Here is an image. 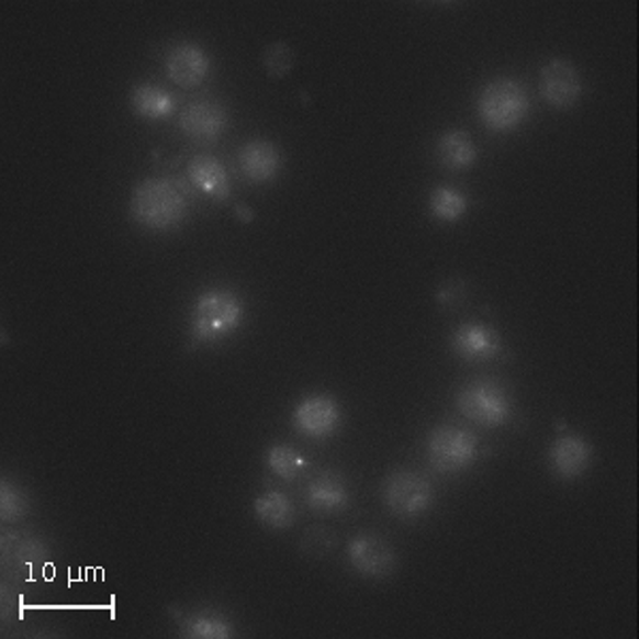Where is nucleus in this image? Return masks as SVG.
<instances>
[{
	"label": "nucleus",
	"instance_id": "nucleus-26",
	"mask_svg": "<svg viewBox=\"0 0 639 639\" xmlns=\"http://www.w3.org/2000/svg\"><path fill=\"white\" fill-rule=\"evenodd\" d=\"M437 299L441 301V305H459L462 301V285L461 284H448L444 285L437 294Z\"/></svg>",
	"mask_w": 639,
	"mask_h": 639
},
{
	"label": "nucleus",
	"instance_id": "nucleus-12",
	"mask_svg": "<svg viewBox=\"0 0 639 639\" xmlns=\"http://www.w3.org/2000/svg\"><path fill=\"white\" fill-rule=\"evenodd\" d=\"M210 67H212L210 56L205 54L203 47L194 43H179L167 54V72L183 88L199 86L208 77Z\"/></svg>",
	"mask_w": 639,
	"mask_h": 639
},
{
	"label": "nucleus",
	"instance_id": "nucleus-19",
	"mask_svg": "<svg viewBox=\"0 0 639 639\" xmlns=\"http://www.w3.org/2000/svg\"><path fill=\"white\" fill-rule=\"evenodd\" d=\"M256 518L269 529H288L294 523L292 501L280 491H269L254 501Z\"/></svg>",
	"mask_w": 639,
	"mask_h": 639
},
{
	"label": "nucleus",
	"instance_id": "nucleus-4",
	"mask_svg": "<svg viewBox=\"0 0 639 639\" xmlns=\"http://www.w3.org/2000/svg\"><path fill=\"white\" fill-rule=\"evenodd\" d=\"M430 467L439 473H459L473 464L480 452L478 437L467 428L441 425L430 430L426 441Z\"/></svg>",
	"mask_w": 639,
	"mask_h": 639
},
{
	"label": "nucleus",
	"instance_id": "nucleus-21",
	"mask_svg": "<svg viewBox=\"0 0 639 639\" xmlns=\"http://www.w3.org/2000/svg\"><path fill=\"white\" fill-rule=\"evenodd\" d=\"M267 464L276 475H280L284 480H294L303 473V469L307 467V461L292 446H273L267 452Z\"/></svg>",
	"mask_w": 639,
	"mask_h": 639
},
{
	"label": "nucleus",
	"instance_id": "nucleus-17",
	"mask_svg": "<svg viewBox=\"0 0 639 639\" xmlns=\"http://www.w3.org/2000/svg\"><path fill=\"white\" fill-rule=\"evenodd\" d=\"M437 156H439L444 167L461 171L475 162L478 149H475V143L471 142V137L464 131H448L439 137Z\"/></svg>",
	"mask_w": 639,
	"mask_h": 639
},
{
	"label": "nucleus",
	"instance_id": "nucleus-15",
	"mask_svg": "<svg viewBox=\"0 0 639 639\" xmlns=\"http://www.w3.org/2000/svg\"><path fill=\"white\" fill-rule=\"evenodd\" d=\"M307 505L320 514H337L350 505V491L339 473L324 471L314 478L305 493Z\"/></svg>",
	"mask_w": 639,
	"mask_h": 639
},
{
	"label": "nucleus",
	"instance_id": "nucleus-3",
	"mask_svg": "<svg viewBox=\"0 0 639 639\" xmlns=\"http://www.w3.org/2000/svg\"><path fill=\"white\" fill-rule=\"evenodd\" d=\"M529 94L516 79H495L484 86L478 111L482 122L497 133L514 131L529 113Z\"/></svg>",
	"mask_w": 639,
	"mask_h": 639
},
{
	"label": "nucleus",
	"instance_id": "nucleus-24",
	"mask_svg": "<svg viewBox=\"0 0 639 639\" xmlns=\"http://www.w3.org/2000/svg\"><path fill=\"white\" fill-rule=\"evenodd\" d=\"M265 65H267V71L276 77H282L285 72L290 71L292 67V52L285 43H276L271 45L267 52H265Z\"/></svg>",
	"mask_w": 639,
	"mask_h": 639
},
{
	"label": "nucleus",
	"instance_id": "nucleus-14",
	"mask_svg": "<svg viewBox=\"0 0 639 639\" xmlns=\"http://www.w3.org/2000/svg\"><path fill=\"white\" fill-rule=\"evenodd\" d=\"M548 459L552 471L559 478L573 480L588 469L593 459V448L580 435H563L552 444Z\"/></svg>",
	"mask_w": 639,
	"mask_h": 639
},
{
	"label": "nucleus",
	"instance_id": "nucleus-2",
	"mask_svg": "<svg viewBox=\"0 0 639 639\" xmlns=\"http://www.w3.org/2000/svg\"><path fill=\"white\" fill-rule=\"evenodd\" d=\"M246 310L239 294L233 290H208L192 307V337L199 344H215L231 337L244 322Z\"/></svg>",
	"mask_w": 639,
	"mask_h": 639
},
{
	"label": "nucleus",
	"instance_id": "nucleus-22",
	"mask_svg": "<svg viewBox=\"0 0 639 639\" xmlns=\"http://www.w3.org/2000/svg\"><path fill=\"white\" fill-rule=\"evenodd\" d=\"M186 634L199 639H226L233 636L231 625L220 614H194L186 623Z\"/></svg>",
	"mask_w": 639,
	"mask_h": 639
},
{
	"label": "nucleus",
	"instance_id": "nucleus-6",
	"mask_svg": "<svg viewBox=\"0 0 639 639\" xmlns=\"http://www.w3.org/2000/svg\"><path fill=\"white\" fill-rule=\"evenodd\" d=\"M382 497L394 516L414 520L430 509L435 495L425 475L410 469H399L386 478Z\"/></svg>",
	"mask_w": 639,
	"mask_h": 639
},
{
	"label": "nucleus",
	"instance_id": "nucleus-8",
	"mask_svg": "<svg viewBox=\"0 0 639 639\" xmlns=\"http://www.w3.org/2000/svg\"><path fill=\"white\" fill-rule=\"evenodd\" d=\"M292 421L301 435L310 439H326L339 428L341 412L330 396L314 394L296 405Z\"/></svg>",
	"mask_w": 639,
	"mask_h": 639
},
{
	"label": "nucleus",
	"instance_id": "nucleus-18",
	"mask_svg": "<svg viewBox=\"0 0 639 639\" xmlns=\"http://www.w3.org/2000/svg\"><path fill=\"white\" fill-rule=\"evenodd\" d=\"M131 101L143 120H152V122L169 117L176 109V99L171 97V92H167L154 83L137 86L131 94Z\"/></svg>",
	"mask_w": 639,
	"mask_h": 639
},
{
	"label": "nucleus",
	"instance_id": "nucleus-27",
	"mask_svg": "<svg viewBox=\"0 0 639 639\" xmlns=\"http://www.w3.org/2000/svg\"><path fill=\"white\" fill-rule=\"evenodd\" d=\"M237 213H239V215H242V220H246V222H249V220H251V215H254V213L248 212V210H244V208H237Z\"/></svg>",
	"mask_w": 639,
	"mask_h": 639
},
{
	"label": "nucleus",
	"instance_id": "nucleus-16",
	"mask_svg": "<svg viewBox=\"0 0 639 639\" xmlns=\"http://www.w3.org/2000/svg\"><path fill=\"white\" fill-rule=\"evenodd\" d=\"M188 179L190 183L201 190L203 194L212 197L215 201H224L231 197V179L224 169V165L213 156H197L188 165Z\"/></svg>",
	"mask_w": 639,
	"mask_h": 639
},
{
	"label": "nucleus",
	"instance_id": "nucleus-23",
	"mask_svg": "<svg viewBox=\"0 0 639 639\" xmlns=\"http://www.w3.org/2000/svg\"><path fill=\"white\" fill-rule=\"evenodd\" d=\"M29 514V498L11 482L2 480L0 486V518L2 523H18Z\"/></svg>",
	"mask_w": 639,
	"mask_h": 639
},
{
	"label": "nucleus",
	"instance_id": "nucleus-10",
	"mask_svg": "<svg viewBox=\"0 0 639 639\" xmlns=\"http://www.w3.org/2000/svg\"><path fill=\"white\" fill-rule=\"evenodd\" d=\"M228 115L226 109L213 101H194L183 109L179 126L186 137L199 143H213L226 131Z\"/></svg>",
	"mask_w": 639,
	"mask_h": 639
},
{
	"label": "nucleus",
	"instance_id": "nucleus-11",
	"mask_svg": "<svg viewBox=\"0 0 639 639\" xmlns=\"http://www.w3.org/2000/svg\"><path fill=\"white\" fill-rule=\"evenodd\" d=\"M541 94L552 107L575 105L582 97V79L565 60H550L541 69Z\"/></svg>",
	"mask_w": 639,
	"mask_h": 639
},
{
	"label": "nucleus",
	"instance_id": "nucleus-9",
	"mask_svg": "<svg viewBox=\"0 0 639 639\" xmlns=\"http://www.w3.org/2000/svg\"><path fill=\"white\" fill-rule=\"evenodd\" d=\"M452 350L469 362H486L503 352L501 335L482 322L461 324L452 335Z\"/></svg>",
	"mask_w": 639,
	"mask_h": 639
},
{
	"label": "nucleus",
	"instance_id": "nucleus-1",
	"mask_svg": "<svg viewBox=\"0 0 639 639\" xmlns=\"http://www.w3.org/2000/svg\"><path fill=\"white\" fill-rule=\"evenodd\" d=\"M131 212L149 231H171L186 220L188 194L173 179H145L133 192Z\"/></svg>",
	"mask_w": 639,
	"mask_h": 639
},
{
	"label": "nucleus",
	"instance_id": "nucleus-20",
	"mask_svg": "<svg viewBox=\"0 0 639 639\" xmlns=\"http://www.w3.org/2000/svg\"><path fill=\"white\" fill-rule=\"evenodd\" d=\"M430 212L441 222H457L467 212V199L455 188H437L430 194Z\"/></svg>",
	"mask_w": 639,
	"mask_h": 639
},
{
	"label": "nucleus",
	"instance_id": "nucleus-5",
	"mask_svg": "<svg viewBox=\"0 0 639 639\" xmlns=\"http://www.w3.org/2000/svg\"><path fill=\"white\" fill-rule=\"evenodd\" d=\"M457 405L467 421L489 428L505 425L512 416L507 392L493 380H475L462 386L457 394Z\"/></svg>",
	"mask_w": 639,
	"mask_h": 639
},
{
	"label": "nucleus",
	"instance_id": "nucleus-7",
	"mask_svg": "<svg viewBox=\"0 0 639 639\" xmlns=\"http://www.w3.org/2000/svg\"><path fill=\"white\" fill-rule=\"evenodd\" d=\"M350 565L365 578H386L394 569L396 557L391 543L375 532H360L348 543Z\"/></svg>",
	"mask_w": 639,
	"mask_h": 639
},
{
	"label": "nucleus",
	"instance_id": "nucleus-13",
	"mask_svg": "<svg viewBox=\"0 0 639 639\" xmlns=\"http://www.w3.org/2000/svg\"><path fill=\"white\" fill-rule=\"evenodd\" d=\"M237 165L242 176L254 181V183H265L278 178L282 169V156L280 149L269 142H249L239 149Z\"/></svg>",
	"mask_w": 639,
	"mask_h": 639
},
{
	"label": "nucleus",
	"instance_id": "nucleus-25",
	"mask_svg": "<svg viewBox=\"0 0 639 639\" xmlns=\"http://www.w3.org/2000/svg\"><path fill=\"white\" fill-rule=\"evenodd\" d=\"M330 543H333V537L328 532L322 531V529L320 531L314 529V531L307 532V537H305V550L310 554H314V557H318V546L320 552L324 554L330 548Z\"/></svg>",
	"mask_w": 639,
	"mask_h": 639
}]
</instances>
